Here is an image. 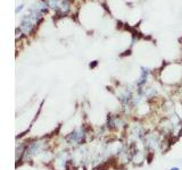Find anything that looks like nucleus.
<instances>
[{"label": "nucleus", "instance_id": "f257e3e1", "mask_svg": "<svg viewBox=\"0 0 182 170\" xmlns=\"http://www.w3.org/2000/svg\"><path fill=\"white\" fill-rule=\"evenodd\" d=\"M141 144H142L143 150L147 154L154 153V152H156L157 150L161 149V146L163 145V140L158 132L149 131Z\"/></svg>", "mask_w": 182, "mask_h": 170}, {"label": "nucleus", "instance_id": "f03ea898", "mask_svg": "<svg viewBox=\"0 0 182 170\" xmlns=\"http://www.w3.org/2000/svg\"><path fill=\"white\" fill-rule=\"evenodd\" d=\"M107 131L108 132H124V129H128L129 124L124 119L123 114H114L108 113L106 117V123H105Z\"/></svg>", "mask_w": 182, "mask_h": 170}, {"label": "nucleus", "instance_id": "7ed1b4c3", "mask_svg": "<svg viewBox=\"0 0 182 170\" xmlns=\"http://www.w3.org/2000/svg\"><path fill=\"white\" fill-rule=\"evenodd\" d=\"M88 136H89V132L86 129V126H80L71 132L70 134L65 136V140L71 145H84L88 141Z\"/></svg>", "mask_w": 182, "mask_h": 170}, {"label": "nucleus", "instance_id": "20e7f679", "mask_svg": "<svg viewBox=\"0 0 182 170\" xmlns=\"http://www.w3.org/2000/svg\"><path fill=\"white\" fill-rule=\"evenodd\" d=\"M128 131H129V136L133 140L132 142H140V143H142L147 133L149 132L140 121H136V123L129 124Z\"/></svg>", "mask_w": 182, "mask_h": 170}, {"label": "nucleus", "instance_id": "39448f33", "mask_svg": "<svg viewBox=\"0 0 182 170\" xmlns=\"http://www.w3.org/2000/svg\"><path fill=\"white\" fill-rule=\"evenodd\" d=\"M141 70H140V75H139V78L134 83V87L136 88H142L146 87V85L148 83V78L150 76V69L147 68V67H141Z\"/></svg>", "mask_w": 182, "mask_h": 170}, {"label": "nucleus", "instance_id": "423d86ee", "mask_svg": "<svg viewBox=\"0 0 182 170\" xmlns=\"http://www.w3.org/2000/svg\"><path fill=\"white\" fill-rule=\"evenodd\" d=\"M97 66H98V61H97V60H95V61H93V62H91V64H90V65H89V67H90V68H91V69H92V68H96Z\"/></svg>", "mask_w": 182, "mask_h": 170}, {"label": "nucleus", "instance_id": "0eeeda50", "mask_svg": "<svg viewBox=\"0 0 182 170\" xmlns=\"http://www.w3.org/2000/svg\"><path fill=\"white\" fill-rule=\"evenodd\" d=\"M169 170H181V168L178 167V166H173V167L169 168Z\"/></svg>", "mask_w": 182, "mask_h": 170}, {"label": "nucleus", "instance_id": "6e6552de", "mask_svg": "<svg viewBox=\"0 0 182 170\" xmlns=\"http://www.w3.org/2000/svg\"><path fill=\"white\" fill-rule=\"evenodd\" d=\"M22 8H23V5H21V6L16 9V11H17V13H18V11H21V10H22Z\"/></svg>", "mask_w": 182, "mask_h": 170}]
</instances>
